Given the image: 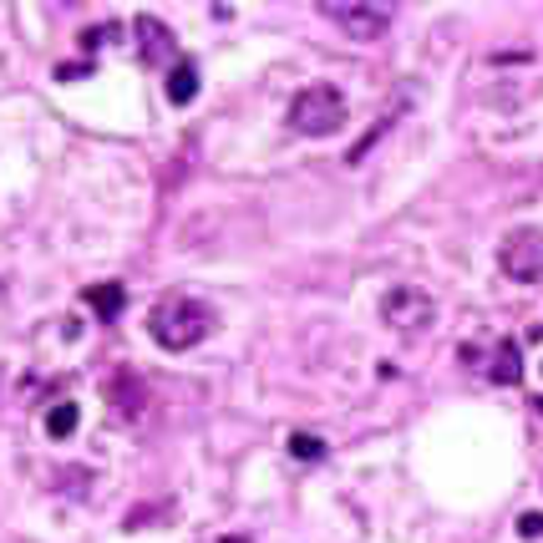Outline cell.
Segmentation results:
<instances>
[{"mask_svg":"<svg viewBox=\"0 0 543 543\" xmlns=\"http://www.w3.org/2000/svg\"><path fill=\"white\" fill-rule=\"evenodd\" d=\"M214 330V310L194 295H163L148 315V336L163 350H188Z\"/></svg>","mask_w":543,"mask_h":543,"instance_id":"6da1fadb","label":"cell"},{"mask_svg":"<svg viewBox=\"0 0 543 543\" xmlns=\"http://www.w3.org/2000/svg\"><path fill=\"white\" fill-rule=\"evenodd\" d=\"M346 97H340V87H330V81H315V87H305L290 102V128L305 132V138H330V132L346 128Z\"/></svg>","mask_w":543,"mask_h":543,"instance_id":"7a4b0ae2","label":"cell"},{"mask_svg":"<svg viewBox=\"0 0 543 543\" xmlns=\"http://www.w3.org/2000/svg\"><path fill=\"white\" fill-rule=\"evenodd\" d=\"M320 15L336 21L350 41H381L391 26V5H381V0H325Z\"/></svg>","mask_w":543,"mask_h":543,"instance_id":"3957f363","label":"cell"},{"mask_svg":"<svg viewBox=\"0 0 543 543\" xmlns=\"http://www.w3.org/2000/svg\"><path fill=\"white\" fill-rule=\"evenodd\" d=\"M381 320L396 330V336H422L432 320H437V300L416 285H396L386 300H381Z\"/></svg>","mask_w":543,"mask_h":543,"instance_id":"277c9868","label":"cell"},{"mask_svg":"<svg viewBox=\"0 0 543 543\" xmlns=\"http://www.w3.org/2000/svg\"><path fill=\"white\" fill-rule=\"evenodd\" d=\"M498 264L518 285H538L543 280V229H513L503 239V249H498Z\"/></svg>","mask_w":543,"mask_h":543,"instance_id":"5b68a950","label":"cell"},{"mask_svg":"<svg viewBox=\"0 0 543 543\" xmlns=\"http://www.w3.org/2000/svg\"><path fill=\"white\" fill-rule=\"evenodd\" d=\"M138 52H143L148 66H168L178 56V41H173V31L157 15H138Z\"/></svg>","mask_w":543,"mask_h":543,"instance_id":"8992f818","label":"cell"},{"mask_svg":"<svg viewBox=\"0 0 543 543\" xmlns=\"http://www.w3.org/2000/svg\"><path fill=\"white\" fill-rule=\"evenodd\" d=\"M143 406H148V391H143V381L132 371H122L112 381V416L117 422H138L143 416Z\"/></svg>","mask_w":543,"mask_h":543,"instance_id":"52a82bcc","label":"cell"},{"mask_svg":"<svg viewBox=\"0 0 543 543\" xmlns=\"http://www.w3.org/2000/svg\"><path fill=\"white\" fill-rule=\"evenodd\" d=\"M81 300H87V305L102 315V320H117V315H122V305H128V290L107 280V285H87V290H81Z\"/></svg>","mask_w":543,"mask_h":543,"instance_id":"ba28073f","label":"cell"},{"mask_svg":"<svg viewBox=\"0 0 543 543\" xmlns=\"http://www.w3.org/2000/svg\"><path fill=\"white\" fill-rule=\"evenodd\" d=\"M492 381H498V386H518V381H523V361H518L513 340H503L498 356H492Z\"/></svg>","mask_w":543,"mask_h":543,"instance_id":"9c48e42d","label":"cell"},{"mask_svg":"<svg viewBox=\"0 0 543 543\" xmlns=\"http://www.w3.org/2000/svg\"><path fill=\"white\" fill-rule=\"evenodd\" d=\"M194 97H198V71H194L188 62L173 66V71H168V102H173V107H188Z\"/></svg>","mask_w":543,"mask_h":543,"instance_id":"30bf717a","label":"cell"},{"mask_svg":"<svg viewBox=\"0 0 543 543\" xmlns=\"http://www.w3.org/2000/svg\"><path fill=\"white\" fill-rule=\"evenodd\" d=\"M77 422H81L77 401H62V406H52V412H46V432H52L56 442H66V437H71V432H77Z\"/></svg>","mask_w":543,"mask_h":543,"instance_id":"8fae6325","label":"cell"},{"mask_svg":"<svg viewBox=\"0 0 543 543\" xmlns=\"http://www.w3.org/2000/svg\"><path fill=\"white\" fill-rule=\"evenodd\" d=\"M290 457H300V462H315V457H325V442L315 437V432H295V437H290Z\"/></svg>","mask_w":543,"mask_h":543,"instance_id":"7c38bea8","label":"cell"},{"mask_svg":"<svg viewBox=\"0 0 543 543\" xmlns=\"http://www.w3.org/2000/svg\"><path fill=\"white\" fill-rule=\"evenodd\" d=\"M518 533H523V538H543V513H523V518H518Z\"/></svg>","mask_w":543,"mask_h":543,"instance_id":"4fadbf2b","label":"cell"},{"mask_svg":"<svg viewBox=\"0 0 543 543\" xmlns=\"http://www.w3.org/2000/svg\"><path fill=\"white\" fill-rule=\"evenodd\" d=\"M87 71H91L87 62H66V66H56V77H62V81H81Z\"/></svg>","mask_w":543,"mask_h":543,"instance_id":"5bb4252c","label":"cell"},{"mask_svg":"<svg viewBox=\"0 0 543 543\" xmlns=\"http://www.w3.org/2000/svg\"><path fill=\"white\" fill-rule=\"evenodd\" d=\"M107 36H112V26H107V31H97V26H91V31H81V52H97V46H102Z\"/></svg>","mask_w":543,"mask_h":543,"instance_id":"9a60e30c","label":"cell"},{"mask_svg":"<svg viewBox=\"0 0 543 543\" xmlns=\"http://www.w3.org/2000/svg\"><path fill=\"white\" fill-rule=\"evenodd\" d=\"M224 543H249V538H224Z\"/></svg>","mask_w":543,"mask_h":543,"instance_id":"2e32d148","label":"cell"},{"mask_svg":"<svg viewBox=\"0 0 543 543\" xmlns=\"http://www.w3.org/2000/svg\"><path fill=\"white\" fill-rule=\"evenodd\" d=\"M538 412H543V401H538Z\"/></svg>","mask_w":543,"mask_h":543,"instance_id":"e0dca14e","label":"cell"}]
</instances>
